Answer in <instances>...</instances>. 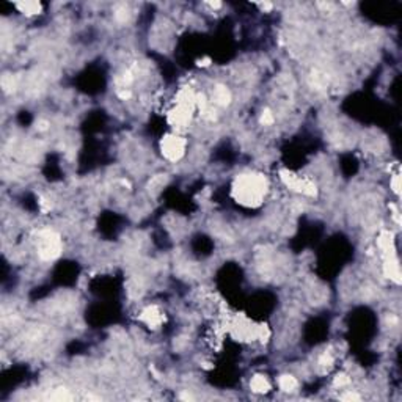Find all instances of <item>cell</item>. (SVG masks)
I'll return each instance as SVG.
<instances>
[{
  "label": "cell",
  "instance_id": "3",
  "mask_svg": "<svg viewBox=\"0 0 402 402\" xmlns=\"http://www.w3.org/2000/svg\"><path fill=\"white\" fill-rule=\"evenodd\" d=\"M250 390L253 393H258V394H264L270 390V382L267 380L266 375L263 374H256L253 375L251 380H250Z\"/></svg>",
  "mask_w": 402,
  "mask_h": 402
},
{
  "label": "cell",
  "instance_id": "4",
  "mask_svg": "<svg viewBox=\"0 0 402 402\" xmlns=\"http://www.w3.org/2000/svg\"><path fill=\"white\" fill-rule=\"evenodd\" d=\"M16 8L19 13H22L26 16H39L43 13V5L39 2H22V4H16Z\"/></svg>",
  "mask_w": 402,
  "mask_h": 402
},
{
  "label": "cell",
  "instance_id": "1",
  "mask_svg": "<svg viewBox=\"0 0 402 402\" xmlns=\"http://www.w3.org/2000/svg\"><path fill=\"white\" fill-rule=\"evenodd\" d=\"M269 192V181L261 173H242L232 182V198L247 207L259 206Z\"/></svg>",
  "mask_w": 402,
  "mask_h": 402
},
{
  "label": "cell",
  "instance_id": "5",
  "mask_svg": "<svg viewBox=\"0 0 402 402\" xmlns=\"http://www.w3.org/2000/svg\"><path fill=\"white\" fill-rule=\"evenodd\" d=\"M278 387L281 391H286V393H291V391H295L299 387V382L297 379L291 374H285L278 379Z\"/></svg>",
  "mask_w": 402,
  "mask_h": 402
},
{
  "label": "cell",
  "instance_id": "2",
  "mask_svg": "<svg viewBox=\"0 0 402 402\" xmlns=\"http://www.w3.org/2000/svg\"><path fill=\"white\" fill-rule=\"evenodd\" d=\"M160 153H162V157L168 162H178L181 160L184 156H185V151H187V140L185 137H182L181 134L178 132H173V134H168L165 137H162L160 143Z\"/></svg>",
  "mask_w": 402,
  "mask_h": 402
}]
</instances>
